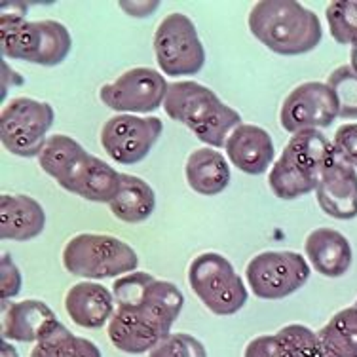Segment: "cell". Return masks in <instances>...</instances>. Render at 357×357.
Listing matches in <instances>:
<instances>
[{
  "instance_id": "cell-1",
  "label": "cell",
  "mask_w": 357,
  "mask_h": 357,
  "mask_svg": "<svg viewBox=\"0 0 357 357\" xmlns=\"http://www.w3.org/2000/svg\"><path fill=\"white\" fill-rule=\"evenodd\" d=\"M249 29L259 42L280 55H303L319 46L321 21L295 0H261L249 12Z\"/></svg>"
},
{
  "instance_id": "cell-2",
  "label": "cell",
  "mask_w": 357,
  "mask_h": 357,
  "mask_svg": "<svg viewBox=\"0 0 357 357\" xmlns=\"http://www.w3.org/2000/svg\"><path fill=\"white\" fill-rule=\"evenodd\" d=\"M338 162L333 141L319 130L295 133L268 175V185L280 199H296L316 192L319 178Z\"/></svg>"
},
{
  "instance_id": "cell-3",
  "label": "cell",
  "mask_w": 357,
  "mask_h": 357,
  "mask_svg": "<svg viewBox=\"0 0 357 357\" xmlns=\"http://www.w3.org/2000/svg\"><path fill=\"white\" fill-rule=\"evenodd\" d=\"M164 109L167 116L186 126L211 149L227 146L228 137L241 124L238 110L222 103L213 89L194 80L169 84Z\"/></svg>"
},
{
  "instance_id": "cell-4",
  "label": "cell",
  "mask_w": 357,
  "mask_h": 357,
  "mask_svg": "<svg viewBox=\"0 0 357 357\" xmlns=\"http://www.w3.org/2000/svg\"><path fill=\"white\" fill-rule=\"evenodd\" d=\"M20 2L2 4L0 20V52L4 59L55 67L65 61L73 48L69 29L54 20H25V8L15 12Z\"/></svg>"
},
{
  "instance_id": "cell-5",
  "label": "cell",
  "mask_w": 357,
  "mask_h": 357,
  "mask_svg": "<svg viewBox=\"0 0 357 357\" xmlns=\"http://www.w3.org/2000/svg\"><path fill=\"white\" fill-rule=\"evenodd\" d=\"M139 257L130 243L109 234H76L63 249V266L86 282L137 272Z\"/></svg>"
},
{
  "instance_id": "cell-6",
  "label": "cell",
  "mask_w": 357,
  "mask_h": 357,
  "mask_svg": "<svg viewBox=\"0 0 357 357\" xmlns=\"http://www.w3.org/2000/svg\"><path fill=\"white\" fill-rule=\"evenodd\" d=\"M188 285L215 316L238 314L248 303L249 293L241 275L219 253H202L190 262Z\"/></svg>"
},
{
  "instance_id": "cell-7",
  "label": "cell",
  "mask_w": 357,
  "mask_h": 357,
  "mask_svg": "<svg viewBox=\"0 0 357 357\" xmlns=\"http://www.w3.org/2000/svg\"><path fill=\"white\" fill-rule=\"evenodd\" d=\"M54 120L55 112L50 103L15 97L0 114V139L4 149L20 158H38Z\"/></svg>"
},
{
  "instance_id": "cell-8",
  "label": "cell",
  "mask_w": 357,
  "mask_h": 357,
  "mask_svg": "<svg viewBox=\"0 0 357 357\" xmlns=\"http://www.w3.org/2000/svg\"><path fill=\"white\" fill-rule=\"evenodd\" d=\"M154 54L162 73L173 78L192 76L206 65V50L192 20L185 14H169L154 33Z\"/></svg>"
},
{
  "instance_id": "cell-9",
  "label": "cell",
  "mask_w": 357,
  "mask_h": 357,
  "mask_svg": "<svg viewBox=\"0 0 357 357\" xmlns=\"http://www.w3.org/2000/svg\"><path fill=\"white\" fill-rule=\"evenodd\" d=\"M310 266L295 251H264L253 257L245 268L251 293L264 301H280L306 285Z\"/></svg>"
},
{
  "instance_id": "cell-10",
  "label": "cell",
  "mask_w": 357,
  "mask_h": 357,
  "mask_svg": "<svg viewBox=\"0 0 357 357\" xmlns=\"http://www.w3.org/2000/svg\"><path fill=\"white\" fill-rule=\"evenodd\" d=\"M169 84L162 73L149 67H135L126 70L114 82L105 84L99 89V99L105 107L118 114H149L160 109L167 96Z\"/></svg>"
},
{
  "instance_id": "cell-11",
  "label": "cell",
  "mask_w": 357,
  "mask_h": 357,
  "mask_svg": "<svg viewBox=\"0 0 357 357\" xmlns=\"http://www.w3.org/2000/svg\"><path fill=\"white\" fill-rule=\"evenodd\" d=\"M116 304H137L172 333L173 323L181 316L185 296L177 285L156 280L146 272H131L118 278L112 285Z\"/></svg>"
},
{
  "instance_id": "cell-12",
  "label": "cell",
  "mask_w": 357,
  "mask_h": 357,
  "mask_svg": "<svg viewBox=\"0 0 357 357\" xmlns=\"http://www.w3.org/2000/svg\"><path fill=\"white\" fill-rule=\"evenodd\" d=\"M162 131L164 124L158 116L116 114L101 128V146L118 164H139L149 156Z\"/></svg>"
},
{
  "instance_id": "cell-13",
  "label": "cell",
  "mask_w": 357,
  "mask_h": 357,
  "mask_svg": "<svg viewBox=\"0 0 357 357\" xmlns=\"http://www.w3.org/2000/svg\"><path fill=\"white\" fill-rule=\"evenodd\" d=\"M338 118V103L327 82H304L296 86L282 105L280 122L287 133L323 130Z\"/></svg>"
},
{
  "instance_id": "cell-14",
  "label": "cell",
  "mask_w": 357,
  "mask_h": 357,
  "mask_svg": "<svg viewBox=\"0 0 357 357\" xmlns=\"http://www.w3.org/2000/svg\"><path fill=\"white\" fill-rule=\"evenodd\" d=\"M107 333L116 350L131 356L149 354L160 340L172 335L146 310L135 304H116L114 316L107 325Z\"/></svg>"
},
{
  "instance_id": "cell-15",
  "label": "cell",
  "mask_w": 357,
  "mask_h": 357,
  "mask_svg": "<svg viewBox=\"0 0 357 357\" xmlns=\"http://www.w3.org/2000/svg\"><path fill=\"white\" fill-rule=\"evenodd\" d=\"M59 323L54 310L42 301L2 303V340L40 342Z\"/></svg>"
},
{
  "instance_id": "cell-16",
  "label": "cell",
  "mask_w": 357,
  "mask_h": 357,
  "mask_svg": "<svg viewBox=\"0 0 357 357\" xmlns=\"http://www.w3.org/2000/svg\"><path fill=\"white\" fill-rule=\"evenodd\" d=\"M317 204L323 213L337 220H351L357 217V172L351 165L338 160L319 178L316 188Z\"/></svg>"
},
{
  "instance_id": "cell-17",
  "label": "cell",
  "mask_w": 357,
  "mask_h": 357,
  "mask_svg": "<svg viewBox=\"0 0 357 357\" xmlns=\"http://www.w3.org/2000/svg\"><path fill=\"white\" fill-rule=\"evenodd\" d=\"M70 321L82 329H101L114 316L116 301L109 289L97 282L75 283L65 296Z\"/></svg>"
},
{
  "instance_id": "cell-18",
  "label": "cell",
  "mask_w": 357,
  "mask_h": 357,
  "mask_svg": "<svg viewBox=\"0 0 357 357\" xmlns=\"http://www.w3.org/2000/svg\"><path fill=\"white\" fill-rule=\"evenodd\" d=\"M59 186L88 202L110 204L120 186V173L112 165L88 152Z\"/></svg>"
},
{
  "instance_id": "cell-19",
  "label": "cell",
  "mask_w": 357,
  "mask_h": 357,
  "mask_svg": "<svg viewBox=\"0 0 357 357\" xmlns=\"http://www.w3.org/2000/svg\"><path fill=\"white\" fill-rule=\"evenodd\" d=\"M227 158L240 172L261 175L274 165V143L266 130L253 124H240L227 141Z\"/></svg>"
},
{
  "instance_id": "cell-20",
  "label": "cell",
  "mask_w": 357,
  "mask_h": 357,
  "mask_svg": "<svg viewBox=\"0 0 357 357\" xmlns=\"http://www.w3.org/2000/svg\"><path fill=\"white\" fill-rule=\"evenodd\" d=\"M304 253L317 274L325 278H342L351 266L354 253L348 238L335 228L321 227L312 230L304 241Z\"/></svg>"
},
{
  "instance_id": "cell-21",
  "label": "cell",
  "mask_w": 357,
  "mask_h": 357,
  "mask_svg": "<svg viewBox=\"0 0 357 357\" xmlns=\"http://www.w3.org/2000/svg\"><path fill=\"white\" fill-rule=\"evenodd\" d=\"M46 228V211L31 196L2 194L0 198V236L2 240L29 241Z\"/></svg>"
},
{
  "instance_id": "cell-22",
  "label": "cell",
  "mask_w": 357,
  "mask_h": 357,
  "mask_svg": "<svg viewBox=\"0 0 357 357\" xmlns=\"http://www.w3.org/2000/svg\"><path fill=\"white\" fill-rule=\"evenodd\" d=\"M186 183L202 196H217L230 185V165L227 158L211 146L196 149L185 165Z\"/></svg>"
},
{
  "instance_id": "cell-23",
  "label": "cell",
  "mask_w": 357,
  "mask_h": 357,
  "mask_svg": "<svg viewBox=\"0 0 357 357\" xmlns=\"http://www.w3.org/2000/svg\"><path fill=\"white\" fill-rule=\"evenodd\" d=\"M110 211L122 222L139 225L149 219L156 209V194L143 178L120 173V186L110 199Z\"/></svg>"
},
{
  "instance_id": "cell-24",
  "label": "cell",
  "mask_w": 357,
  "mask_h": 357,
  "mask_svg": "<svg viewBox=\"0 0 357 357\" xmlns=\"http://www.w3.org/2000/svg\"><path fill=\"white\" fill-rule=\"evenodd\" d=\"M323 357H357V308L337 312L317 333Z\"/></svg>"
},
{
  "instance_id": "cell-25",
  "label": "cell",
  "mask_w": 357,
  "mask_h": 357,
  "mask_svg": "<svg viewBox=\"0 0 357 357\" xmlns=\"http://www.w3.org/2000/svg\"><path fill=\"white\" fill-rule=\"evenodd\" d=\"M88 152L78 141H75L69 135H52L48 137L44 149L38 154V164L50 177L55 178L61 185L69 173L75 169V165L86 156Z\"/></svg>"
},
{
  "instance_id": "cell-26",
  "label": "cell",
  "mask_w": 357,
  "mask_h": 357,
  "mask_svg": "<svg viewBox=\"0 0 357 357\" xmlns=\"http://www.w3.org/2000/svg\"><path fill=\"white\" fill-rule=\"evenodd\" d=\"M31 357H103L96 344L73 335L61 321L31 350Z\"/></svg>"
},
{
  "instance_id": "cell-27",
  "label": "cell",
  "mask_w": 357,
  "mask_h": 357,
  "mask_svg": "<svg viewBox=\"0 0 357 357\" xmlns=\"http://www.w3.org/2000/svg\"><path fill=\"white\" fill-rule=\"evenodd\" d=\"M331 36L338 44H357V0L331 2L325 12Z\"/></svg>"
},
{
  "instance_id": "cell-28",
  "label": "cell",
  "mask_w": 357,
  "mask_h": 357,
  "mask_svg": "<svg viewBox=\"0 0 357 357\" xmlns=\"http://www.w3.org/2000/svg\"><path fill=\"white\" fill-rule=\"evenodd\" d=\"M327 86L333 89L338 103V118H357V73L350 65H342L329 75Z\"/></svg>"
},
{
  "instance_id": "cell-29",
  "label": "cell",
  "mask_w": 357,
  "mask_h": 357,
  "mask_svg": "<svg viewBox=\"0 0 357 357\" xmlns=\"http://www.w3.org/2000/svg\"><path fill=\"white\" fill-rule=\"evenodd\" d=\"M287 348L289 357H323L319 338L312 329L301 323H291L275 333Z\"/></svg>"
},
{
  "instance_id": "cell-30",
  "label": "cell",
  "mask_w": 357,
  "mask_h": 357,
  "mask_svg": "<svg viewBox=\"0 0 357 357\" xmlns=\"http://www.w3.org/2000/svg\"><path fill=\"white\" fill-rule=\"evenodd\" d=\"M149 357H207V351L192 335L172 333L149 351Z\"/></svg>"
},
{
  "instance_id": "cell-31",
  "label": "cell",
  "mask_w": 357,
  "mask_h": 357,
  "mask_svg": "<svg viewBox=\"0 0 357 357\" xmlns=\"http://www.w3.org/2000/svg\"><path fill=\"white\" fill-rule=\"evenodd\" d=\"M338 160L357 169V124L340 126L333 139Z\"/></svg>"
},
{
  "instance_id": "cell-32",
  "label": "cell",
  "mask_w": 357,
  "mask_h": 357,
  "mask_svg": "<svg viewBox=\"0 0 357 357\" xmlns=\"http://www.w3.org/2000/svg\"><path fill=\"white\" fill-rule=\"evenodd\" d=\"M21 291V272L20 268L15 266L12 257L8 253L2 255V262H0V295H2V303H6L8 298H14L20 295Z\"/></svg>"
},
{
  "instance_id": "cell-33",
  "label": "cell",
  "mask_w": 357,
  "mask_h": 357,
  "mask_svg": "<svg viewBox=\"0 0 357 357\" xmlns=\"http://www.w3.org/2000/svg\"><path fill=\"white\" fill-rule=\"evenodd\" d=\"M243 357H289V351L278 335H262L245 346Z\"/></svg>"
},
{
  "instance_id": "cell-34",
  "label": "cell",
  "mask_w": 357,
  "mask_h": 357,
  "mask_svg": "<svg viewBox=\"0 0 357 357\" xmlns=\"http://www.w3.org/2000/svg\"><path fill=\"white\" fill-rule=\"evenodd\" d=\"M158 4L160 2H120V8L130 15L144 17V15L152 14L158 8Z\"/></svg>"
},
{
  "instance_id": "cell-35",
  "label": "cell",
  "mask_w": 357,
  "mask_h": 357,
  "mask_svg": "<svg viewBox=\"0 0 357 357\" xmlns=\"http://www.w3.org/2000/svg\"><path fill=\"white\" fill-rule=\"evenodd\" d=\"M0 357H20L17 356V350H15L12 344L8 342V340H2V354Z\"/></svg>"
},
{
  "instance_id": "cell-36",
  "label": "cell",
  "mask_w": 357,
  "mask_h": 357,
  "mask_svg": "<svg viewBox=\"0 0 357 357\" xmlns=\"http://www.w3.org/2000/svg\"><path fill=\"white\" fill-rule=\"evenodd\" d=\"M350 67L357 73V44L351 46V52H350Z\"/></svg>"
},
{
  "instance_id": "cell-37",
  "label": "cell",
  "mask_w": 357,
  "mask_h": 357,
  "mask_svg": "<svg viewBox=\"0 0 357 357\" xmlns=\"http://www.w3.org/2000/svg\"><path fill=\"white\" fill-rule=\"evenodd\" d=\"M356 308H357V301H356Z\"/></svg>"
}]
</instances>
